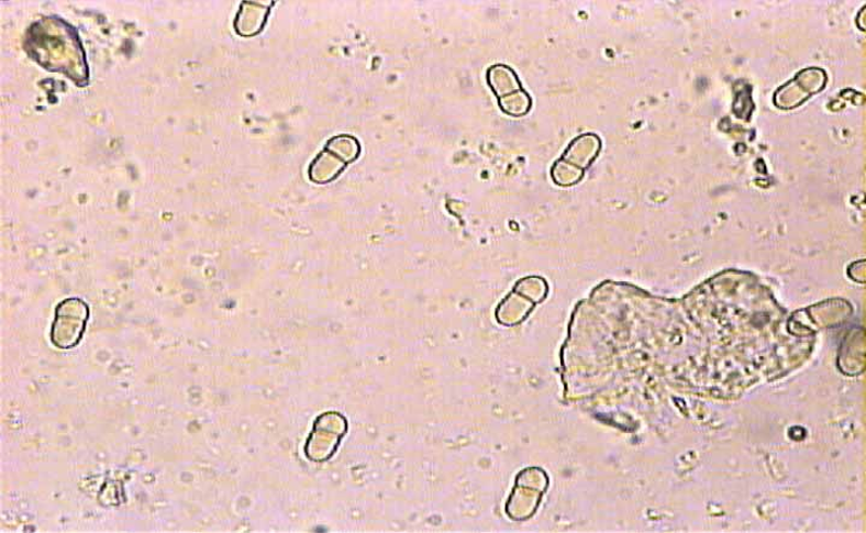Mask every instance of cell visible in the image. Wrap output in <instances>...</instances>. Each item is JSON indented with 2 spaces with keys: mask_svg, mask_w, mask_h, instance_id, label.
Instances as JSON below:
<instances>
[{
  "mask_svg": "<svg viewBox=\"0 0 866 533\" xmlns=\"http://www.w3.org/2000/svg\"><path fill=\"white\" fill-rule=\"evenodd\" d=\"M348 433L347 418L340 412H325L315 419L311 434L304 444L306 458L312 463H325L333 458L340 444Z\"/></svg>",
  "mask_w": 866,
  "mask_h": 533,
  "instance_id": "1",
  "label": "cell"
},
{
  "mask_svg": "<svg viewBox=\"0 0 866 533\" xmlns=\"http://www.w3.org/2000/svg\"><path fill=\"white\" fill-rule=\"evenodd\" d=\"M89 307L80 298H69L58 303L49 338L59 349H73L85 335Z\"/></svg>",
  "mask_w": 866,
  "mask_h": 533,
  "instance_id": "2",
  "label": "cell"
},
{
  "mask_svg": "<svg viewBox=\"0 0 866 533\" xmlns=\"http://www.w3.org/2000/svg\"><path fill=\"white\" fill-rule=\"evenodd\" d=\"M489 86L499 99L501 110L511 116H524L531 110V98L522 90L517 74L506 65L488 70Z\"/></svg>",
  "mask_w": 866,
  "mask_h": 533,
  "instance_id": "3",
  "label": "cell"
},
{
  "mask_svg": "<svg viewBox=\"0 0 866 533\" xmlns=\"http://www.w3.org/2000/svg\"><path fill=\"white\" fill-rule=\"evenodd\" d=\"M826 75L818 68L802 70L792 81H789L775 93L774 103L780 109H795L804 101L823 90Z\"/></svg>",
  "mask_w": 866,
  "mask_h": 533,
  "instance_id": "4",
  "label": "cell"
}]
</instances>
